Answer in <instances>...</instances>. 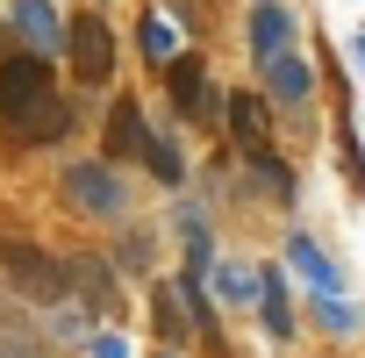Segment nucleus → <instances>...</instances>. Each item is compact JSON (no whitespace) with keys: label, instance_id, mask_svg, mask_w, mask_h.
<instances>
[{"label":"nucleus","instance_id":"1","mask_svg":"<svg viewBox=\"0 0 365 358\" xmlns=\"http://www.w3.org/2000/svg\"><path fill=\"white\" fill-rule=\"evenodd\" d=\"M58 201H65L72 223H108V230H122V223L136 215V187H129V172L108 165L101 150L58 165Z\"/></svg>","mask_w":365,"mask_h":358},{"label":"nucleus","instance_id":"2","mask_svg":"<svg viewBox=\"0 0 365 358\" xmlns=\"http://www.w3.org/2000/svg\"><path fill=\"white\" fill-rule=\"evenodd\" d=\"M65 58H72L79 93L115 86V58H122V44H115V29H108V15L93 8V0H86L79 15H65Z\"/></svg>","mask_w":365,"mask_h":358},{"label":"nucleus","instance_id":"3","mask_svg":"<svg viewBox=\"0 0 365 358\" xmlns=\"http://www.w3.org/2000/svg\"><path fill=\"white\" fill-rule=\"evenodd\" d=\"M72 122H79V101L51 86V93H36L29 108L0 115V136H8V150H51V143L72 136Z\"/></svg>","mask_w":365,"mask_h":358},{"label":"nucleus","instance_id":"4","mask_svg":"<svg viewBox=\"0 0 365 358\" xmlns=\"http://www.w3.org/2000/svg\"><path fill=\"white\" fill-rule=\"evenodd\" d=\"M165 101H172L179 122H194V129H222V93H215L201 51H179V58L165 65Z\"/></svg>","mask_w":365,"mask_h":358},{"label":"nucleus","instance_id":"5","mask_svg":"<svg viewBox=\"0 0 365 358\" xmlns=\"http://www.w3.org/2000/svg\"><path fill=\"white\" fill-rule=\"evenodd\" d=\"M0 272H8V287L29 294V301L65 294V258H51V251L29 244V237H0Z\"/></svg>","mask_w":365,"mask_h":358},{"label":"nucleus","instance_id":"6","mask_svg":"<svg viewBox=\"0 0 365 358\" xmlns=\"http://www.w3.org/2000/svg\"><path fill=\"white\" fill-rule=\"evenodd\" d=\"M258 93L272 101V115H308L315 108V65L308 51H279L258 65Z\"/></svg>","mask_w":365,"mask_h":358},{"label":"nucleus","instance_id":"7","mask_svg":"<svg viewBox=\"0 0 365 358\" xmlns=\"http://www.w3.org/2000/svg\"><path fill=\"white\" fill-rule=\"evenodd\" d=\"M8 44L36 58H65V8L58 0H8Z\"/></svg>","mask_w":365,"mask_h":358},{"label":"nucleus","instance_id":"8","mask_svg":"<svg viewBox=\"0 0 365 358\" xmlns=\"http://www.w3.org/2000/svg\"><path fill=\"white\" fill-rule=\"evenodd\" d=\"M244 51H251V65H265V58H279V51H301V15L287 8V0H251Z\"/></svg>","mask_w":365,"mask_h":358},{"label":"nucleus","instance_id":"9","mask_svg":"<svg viewBox=\"0 0 365 358\" xmlns=\"http://www.w3.org/2000/svg\"><path fill=\"white\" fill-rule=\"evenodd\" d=\"M51 65H58V58H36V51H8V58H0V115H15V108H29L36 93H51V86H58Z\"/></svg>","mask_w":365,"mask_h":358},{"label":"nucleus","instance_id":"10","mask_svg":"<svg viewBox=\"0 0 365 358\" xmlns=\"http://www.w3.org/2000/svg\"><path fill=\"white\" fill-rule=\"evenodd\" d=\"M143 129H150L143 101H136V93H115V101H108V122H101V158H108V165H136Z\"/></svg>","mask_w":365,"mask_h":358},{"label":"nucleus","instance_id":"11","mask_svg":"<svg viewBox=\"0 0 365 358\" xmlns=\"http://www.w3.org/2000/svg\"><path fill=\"white\" fill-rule=\"evenodd\" d=\"M279 265L301 280V287H315V294H344V265L308 237V230H287V244H279Z\"/></svg>","mask_w":365,"mask_h":358},{"label":"nucleus","instance_id":"12","mask_svg":"<svg viewBox=\"0 0 365 358\" xmlns=\"http://www.w3.org/2000/svg\"><path fill=\"white\" fill-rule=\"evenodd\" d=\"M258 322H265V337L272 344H294L301 337V308H294V294H287V265L272 258V265H258Z\"/></svg>","mask_w":365,"mask_h":358},{"label":"nucleus","instance_id":"13","mask_svg":"<svg viewBox=\"0 0 365 358\" xmlns=\"http://www.w3.org/2000/svg\"><path fill=\"white\" fill-rule=\"evenodd\" d=\"M265 136H272V101H265L258 86L222 93V143L244 150V143H265Z\"/></svg>","mask_w":365,"mask_h":358},{"label":"nucleus","instance_id":"14","mask_svg":"<svg viewBox=\"0 0 365 358\" xmlns=\"http://www.w3.org/2000/svg\"><path fill=\"white\" fill-rule=\"evenodd\" d=\"M93 322H108V315H101L79 287H65V294L43 301V337H51V344H72V351H79V344L93 337Z\"/></svg>","mask_w":365,"mask_h":358},{"label":"nucleus","instance_id":"15","mask_svg":"<svg viewBox=\"0 0 365 358\" xmlns=\"http://www.w3.org/2000/svg\"><path fill=\"white\" fill-rule=\"evenodd\" d=\"M136 165L158 179V187H172V194L194 179V165H187V150H179V136H172V129H158V122L143 129V150H136Z\"/></svg>","mask_w":365,"mask_h":358},{"label":"nucleus","instance_id":"16","mask_svg":"<svg viewBox=\"0 0 365 358\" xmlns=\"http://www.w3.org/2000/svg\"><path fill=\"white\" fill-rule=\"evenodd\" d=\"M336 165H344V187L365 201V122L344 101V72H336Z\"/></svg>","mask_w":365,"mask_h":358},{"label":"nucleus","instance_id":"17","mask_svg":"<svg viewBox=\"0 0 365 358\" xmlns=\"http://www.w3.org/2000/svg\"><path fill=\"white\" fill-rule=\"evenodd\" d=\"M237 158H244V172L258 179V194H272V201H294V165L279 158V143H272V136H265V143H244Z\"/></svg>","mask_w":365,"mask_h":358},{"label":"nucleus","instance_id":"18","mask_svg":"<svg viewBox=\"0 0 365 358\" xmlns=\"http://www.w3.org/2000/svg\"><path fill=\"white\" fill-rule=\"evenodd\" d=\"M65 287H79V294L101 308V315H115V308H122V280H115V258H72Z\"/></svg>","mask_w":365,"mask_h":358},{"label":"nucleus","instance_id":"19","mask_svg":"<svg viewBox=\"0 0 365 358\" xmlns=\"http://www.w3.org/2000/svg\"><path fill=\"white\" fill-rule=\"evenodd\" d=\"M150 329H158V344H172V351H187V344H194L187 301H179V287H172V280H158V287H150Z\"/></svg>","mask_w":365,"mask_h":358},{"label":"nucleus","instance_id":"20","mask_svg":"<svg viewBox=\"0 0 365 358\" xmlns=\"http://www.w3.org/2000/svg\"><path fill=\"white\" fill-rule=\"evenodd\" d=\"M136 51H143L150 72H165L179 51H187V44H179V22H172L165 8H143V22H136Z\"/></svg>","mask_w":365,"mask_h":358},{"label":"nucleus","instance_id":"21","mask_svg":"<svg viewBox=\"0 0 365 358\" xmlns=\"http://www.w3.org/2000/svg\"><path fill=\"white\" fill-rule=\"evenodd\" d=\"M208 294H222V308H251V301H258V265L215 251V265H208Z\"/></svg>","mask_w":365,"mask_h":358},{"label":"nucleus","instance_id":"22","mask_svg":"<svg viewBox=\"0 0 365 358\" xmlns=\"http://www.w3.org/2000/svg\"><path fill=\"white\" fill-rule=\"evenodd\" d=\"M308 322H315L322 337H336V344L365 329V315H358V301H351V294H315V287H308Z\"/></svg>","mask_w":365,"mask_h":358},{"label":"nucleus","instance_id":"23","mask_svg":"<svg viewBox=\"0 0 365 358\" xmlns=\"http://www.w3.org/2000/svg\"><path fill=\"white\" fill-rule=\"evenodd\" d=\"M79 351H86V358H129V337H122L115 315H108V322H93V337H86Z\"/></svg>","mask_w":365,"mask_h":358},{"label":"nucleus","instance_id":"24","mask_svg":"<svg viewBox=\"0 0 365 358\" xmlns=\"http://www.w3.org/2000/svg\"><path fill=\"white\" fill-rule=\"evenodd\" d=\"M351 65H358V72H365V29H358V36H351Z\"/></svg>","mask_w":365,"mask_h":358},{"label":"nucleus","instance_id":"25","mask_svg":"<svg viewBox=\"0 0 365 358\" xmlns=\"http://www.w3.org/2000/svg\"><path fill=\"white\" fill-rule=\"evenodd\" d=\"M158 358H187V351H172V344H158Z\"/></svg>","mask_w":365,"mask_h":358},{"label":"nucleus","instance_id":"26","mask_svg":"<svg viewBox=\"0 0 365 358\" xmlns=\"http://www.w3.org/2000/svg\"><path fill=\"white\" fill-rule=\"evenodd\" d=\"M0 358H36V351H0Z\"/></svg>","mask_w":365,"mask_h":358}]
</instances>
